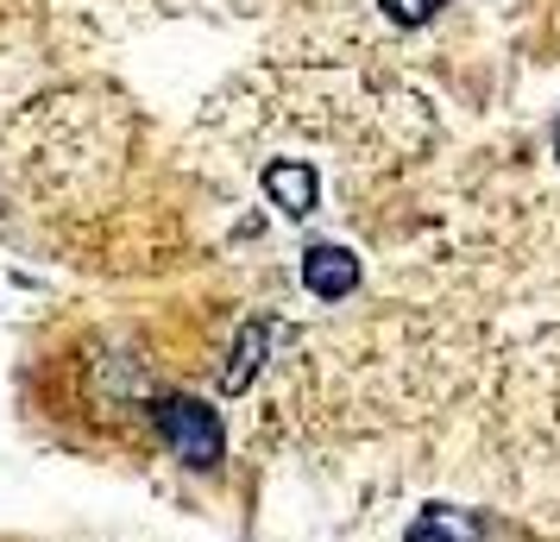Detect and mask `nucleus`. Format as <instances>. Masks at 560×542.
I'll use <instances>...</instances> for the list:
<instances>
[{
	"mask_svg": "<svg viewBox=\"0 0 560 542\" xmlns=\"http://www.w3.org/2000/svg\"><path fill=\"white\" fill-rule=\"evenodd\" d=\"M152 423H158V436L171 441V454H177L183 466H196V473H214L221 454H228L221 416H214V404H202V397L171 391V397H158L152 404Z\"/></svg>",
	"mask_w": 560,
	"mask_h": 542,
	"instance_id": "1",
	"label": "nucleus"
},
{
	"mask_svg": "<svg viewBox=\"0 0 560 542\" xmlns=\"http://www.w3.org/2000/svg\"><path fill=\"white\" fill-rule=\"evenodd\" d=\"M303 285L322 297V303H340L359 290V258L347 246H308L303 253Z\"/></svg>",
	"mask_w": 560,
	"mask_h": 542,
	"instance_id": "2",
	"label": "nucleus"
},
{
	"mask_svg": "<svg viewBox=\"0 0 560 542\" xmlns=\"http://www.w3.org/2000/svg\"><path fill=\"white\" fill-rule=\"evenodd\" d=\"M265 196L283 208V215H315V203H322V183H315V171L308 164H296V158H278V164H265Z\"/></svg>",
	"mask_w": 560,
	"mask_h": 542,
	"instance_id": "3",
	"label": "nucleus"
},
{
	"mask_svg": "<svg viewBox=\"0 0 560 542\" xmlns=\"http://www.w3.org/2000/svg\"><path fill=\"white\" fill-rule=\"evenodd\" d=\"M271 360V322H246L240 341H233L228 366H221V391H246L258 379V366Z\"/></svg>",
	"mask_w": 560,
	"mask_h": 542,
	"instance_id": "4",
	"label": "nucleus"
},
{
	"mask_svg": "<svg viewBox=\"0 0 560 542\" xmlns=\"http://www.w3.org/2000/svg\"><path fill=\"white\" fill-rule=\"evenodd\" d=\"M404 542H485V523L466 517V511H454V505H429V511L409 523Z\"/></svg>",
	"mask_w": 560,
	"mask_h": 542,
	"instance_id": "5",
	"label": "nucleus"
},
{
	"mask_svg": "<svg viewBox=\"0 0 560 542\" xmlns=\"http://www.w3.org/2000/svg\"><path fill=\"white\" fill-rule=\"evenodd\" d=\"M378 7H384V20H397V26H429L447 0H378Z\"/></svg>",
	"mask_w": 560,
	"mask_h": 542,
	"instance_id": "6",
	"label": "nucleus"
},
{
	"mask_svg": "<svg viewBox=\"0 0 560 542\" xmlns=\"http://www.w3.org/2000/svg\"><path fill=\"white\" fill-rule=\"evenodd\" d=\"M555 158H560V120H555Z\"/></svg>",
	"mask_w": 560,
	"mask_h": 542,
	"instance_id": "7",
	"label": "nucleus"
}]
</instances>
